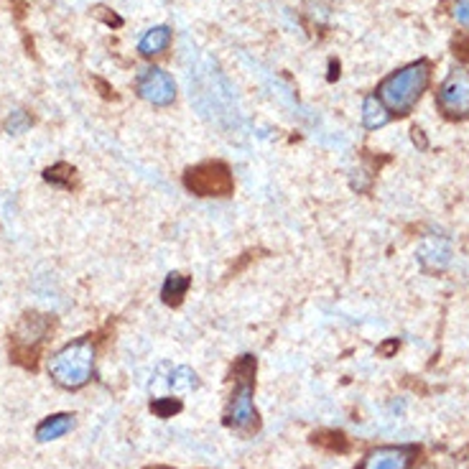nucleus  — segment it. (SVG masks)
<instances>
[{
  "mask_svg": "<svg viewBox=\"0 0 469 469\" xmlns=\"http://www.w3.org/2000/svg\"><path fill=\"white\" fill-rule=\"evenodd\" d=\"M255 370H258V363H255L253 354H243L234 363V388L230 393V401L225 405V426L237 431V434H245V436L255 434L258 426H261V416H258V408H255V401H253V393H255Z\"/></svg>",
  "mask_w": 469,
  "mask_h": 469,
  "instance_id": "1",
  "label": "nucleus"
},
{
  "mask_svg": "<svg viewBox=\"0 0 469 469\" xmlns=\"http://www.w3.org/2000/svg\"><path fill=\"white\" fill-rule=\"evenodd\" d=\"M429 82L431 62L418 59L383 79L378 87V97L391 110V115H408V113H414V107L421 100V95L426 92Z\"/></svg>",
  "mask_w": 469,
  "mask_h": 469,
  "instance_id": "2",
  "label": "nucleus"
},
{
  "mask_svg": "<svg viewBox=\"0 0 469 469\" xmlns=\"http://www.w3.org/2000/svg\"><path fill=\"white\" fill-rule=\"evenodd\" d=\"M49 375L65 391L85 388L95 375V342L79 337L49 357Z\"/></svg>",
  "mask_w": 469,
  "mask_h": 469,
  "instance_id": "3",
  "label": "nucleus"
},
{
  "mask_svg": "<svg viewBox=\"0 0 469 469\" xmlns=\"http://www.w3.org/2000/svg\"><path fill=\"white\" fill-rule=\"evenodd\" d=\"M54 319L49 314L41 312H26L18 324L11 332L8 339V350H11V360L18 363L26 370H36L39 367V354L44 342L52 337Z\"/></svg>",
  "mask_w": 469,
  "mask_h": 469,
  "instance_id": "4",
  "label": "nucleus"
},
{
  "mask_svg": "<svg viewBox=\"0 0 469 469\" xmlns=\"http://www.w3.org/2000/svg\"><path fill=\"white\" fill-rule=\"evenodd\" d=\"M184 186L196 196H230L234 189L230 166L222 161L196 164L184 174Z\"/></svg>",
  "mask_w": 469,
  "mask_h": 469,
  "instance_id": "5",
  "label": "nucleus"
},
{
  "mask_svg": "<svg viewBox=\"0 0 469 469\" xmlns=\"http://www.w3.org/2000/svg\"><path fill=\"white\" fill-rule=\"evenodd\" d=\"M436 105L449 120H467L469 117V69H452L436 92Z\"/></svg>",
  "mask_w": 469,
  "mask_h": 469,
  "instance_id": "6",
  "label": "nucleus"
},
{
  "mask_svg": "<svg viewBox=\"0 0 469 469\" xmlns=\"http://www.w3.org/2000/svg\"><path fill=\"white\" fill-rule=\"evenodd\" d=\"M135 92L154 107H169L176 100V82L161 66H144L135 75Z\"/></svg>",
  "mask_w": 469,
  "mask_h": 469,
  "instance_id": "7",
  "label": "nucleus"
},
{
  "mask_svg": "<svg viewBox=\"0 0 469 469\" xmlns=\"http://www.w3.org/2000/svg\"><path fill=\"white\" fill-rule=\"evenodd\" d=\"M416 454V446H378L367 452L357 469H411Z\"/></svg>",
  "mask_w": 469,
  "mask_h": 469,
  "instance_id": "8",
  "label": "nucleus"
},
{
  "mask_svg": "<svg viewBox=\"0 0 469 469\" xmlns=\"http://www.w3.org/2000/svg\"><path fill=\"white\" fill-rule=\"evenodd\" d=\"M75 429V414H52L36 426V442H56Z\"/></svg>",
  "mask_w": 469,
  "mask_h": 469,
  "instance_id": "9",
  "label": "nucleus"
},
{
  "mask_svg": "<svg viewBox=\"0 0 469 469\" xmlns=\"http://www.w3.org/2000/svg\"><path fill=\"white\" fill-rule=\"evenodd\" d=\"M171 44V28L169 26H154L145 31L138 41V52L141 56H158L169 49Z\"/></svg>",
  "mask_w": 469,
  "mask_h": 469,
  "instance_id": "10",
  "label": "nucleus"
},
{
  "mask_svg": "<svg viewBox=\"0 0 469 469\" xmlns=\"http://www.w3.org/2000/svg\"><path fill=\"white\" fill-rule=\"evenodd\" d=\"M388 123H391V110L383 105L378 95H367L365 103H363V125L367 131H378Z\"/></svg>",
  "mask_w": 469,
  "mask_h": 469,
  "instance_id": "11",
  "label": "nucleus"
},
{
  "mask_svg": "<svg viewBox=\"0 0 469 469\" xmlns=\"http://www.w3.org/2000/svg\"><path fill=\"white\" fill-rule=\"evenodd\" d=\"M418 263L424 265V271H444L449 265V248L444 243H436L431 240L426 245H421L418 250Z\"/></svg>",
  "mask_w": 469,
  "mask_h": 469,
  "instance_id": "12",
  "label": "nucleus"
},
{
  "mask_svg": "<svg viewBox=\"0 0 469 469\" xmlns=\"http://www.w3.org/2000/svg\"><path fill=\"white\" fill-rule=\"evenodd\" d=\"M192 286L189 275L184 274H169L166 281H164V288H161V299L166 306H179L186 296V291Z\"/></svg>",
  "mask_w": 469,
  "mask_h": 469,
  "instance_id": "13",
  "label": "nucleus"
},
{
  "mask_svg": "<svg viewBox=\"0 0 469 469\" xmlns=\"http://www.w3.org/2000/svg\"><path fill=\"white\" fill-rule=\"evenodd\" d=\"M75 179H77V169L69 166V164H54V166L44 171V182L59 186V189H72Z\"/></svg>",
  "mask_w": 469,
  "mask_h": 469,
  "instance_id": "14",
  "label": "nucleus"
},
{
  "mask_svg": "<svg viewBox=\"0 0 469 469\" xmlns=\"http://www.w3.org/2000/svg\"><path fill=\"white\" fill-rule=\"evenodd\" d=\"M166 385H169L174 393H186V391H195L196 385H199V378H196V373L192 370V367L179 365V367H174V370L169 373Z\"/></svg>",
  "mask_w": 469,
  "mask_h": 469,
  "instance_id": "15",
  "label": "nucleus"
},
{
  "mask_svg": "<svg viewBox=\"0 0 469 469\" xmlns=\"http://www.w3.org/2000/svg\"><path fill=\"white\" fill-rule=\"evenodd\" d=\"M31 115H28L26 110H14L8 120H5V133H11V135H21V133H26L31 128Z\"/></svg>",
  "mask_w": 469,
  "mask_h": 469,
  "instance_id": "16",
  "label": "nucleus"
},
{
  "mask_svg": "<svg viewBox=\"0 0 469 469\" xmlns=\"http://www.w3.org/2000/svg\"><path fill=\"white\" fill-rule=\"evenodd\" d=\"M314 444H319V446H326V449H337V452H347V442H344V436L337 434V431H322V434H314Z\"/></svg>",
  "mask_w": 469,
  "mask_h": 469,
  "instance_id": "17",
  "label": "nucleus"
},
{
  "mask_svg": "<svg viewBox=\"0 0 469 469\" xmlns=\"http://www.w3.org/2000/svg\"><path fill=\"white\" fill-rule=\"evenodd\" d=\"M151 411L161 418H171L174 414L182 411V404H179L176 398H156V401L151 404Z\"/></svg>",
  "mask_w": 469,
  "mask_h": 469,
  "instance_id": "18",
  "label": "nucleus"
},
{
  "mask_svg": "<svg viewBox=\"0 0 469 469\" xmlns=\"http://www.w3.org/2000/svg\"><path fill=\"white\" fill-rule=\"evenodd\" d=\"M452 15H454L456 24L469 26V0H456L454 8H452Z\"/></svg>",
  "mask_w": 469,
  "mask_h": 469,
  "instance_id": "19",
  "label": "nucleus"
},
{
  "mask_svg": "<svg viewBox=\"0 0 469 469\" xmlns=\"http://www.w3.org/2000/svg\"><path fill=\"white\" fill-rule=\"evenodd\" d=\"M105 11H107V8H103V5H100V8H95V14L100 15V18H103L107 26H123V18H120V15L105 14Z\"/></svg>",
  "mask_w": 469,
  "mask_h": 469,
  "instance_id": "20",
  "label": "nucleus"
},
{
  "mask_svg": "<svg viewBox=\"0 0 469 469\" xmlns=\"http://www.w3.org/2000/svg\"><path fill=\"white\" fill-rule=\"evenodd\" d=\"M414 144L421 145V148H426V138H424V131L414 128Z\"/></svg>",
  "mask_w": 469,
  "mask_h": 469,
  "instance_id": "21",
  "label": "nucleus"
},
{
  "mask_svg": "<svg viewBox=\"0 0 469 469\" xmlns=\"http://www.w3.org/2000/svg\"><path fill=\"white\" fill-rule=\"evenodd\" d=\"M154 469H166V467H154Z\"/></svg>",
  "mask_w": 469,
  "mask_h": 469,
  "instance_id": "22",
  "label": "nucleus"
}]
</instances>
